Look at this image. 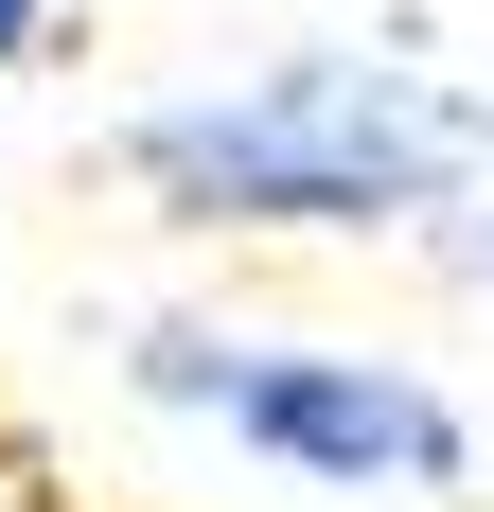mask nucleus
<instances>
[{
    "label": "nucleus",
    "mask_w": 494,
    "mask_h": 512,
    "mask_svg": "<svg viewBox=\"0 0 494 512\" xmlns=\"http://www.w3.org/2000/svg\"><path fill=\"white\" fill-rule=\"evenodd\" d=\"M124 159L195 230H406L459 177H494V106L371 71V53H300V71H247L212 106H159Z\"/></svg>",
    "instance_id": "f257e3e1"
},
{
    "label": "nucleus",
    "mask_w": 494,
    "mask_h": 512,
    "mask_svg": "<svg viewBox=\"0 0 494 512\" xmlns=\"http://www.w3.org/2000/svg\"><path fill=\"white\" fill-rule=\"evenodd\" d=\"M159 407H212L247 460L318 477V495H442L459 477V407L406 389L371 354H283V336H159L142 354Z\"/></svg>",
    "instance_id": "f03ea898"
},
{
    "label": "nucleus",
    "mask_w": 494,
    "mask_h": 512,
    "mask_svg": "<svg viewBox=\"0 0 494 512\" xmlns=\"http://www.w3.org/2000/svg\"><path fill=\"white\" fill-rule=\"evenodd\" d=\"M36 18H53V0H0V53H36Z\"/></svg>",
    "instance_id": "7ed1b4c3"
},
{
    "label": "nucleus",
    "mask_w": 494,
    "mask_h": 512,
    "mask_svg": "<svg viewBox=\"0 0 494 512\" xmlns=\"http://www.w3.org/2000/svg\"><path fill=\"white\" fill-rule=\"evenodd\" d=\"M0 512H53V495H36V477H18V460H0Z\"/></svg>",
    "instance_id": "20e7f679"
},
{
    "label": "nucleus",
    "mask_w": 494,
    "mask_h": 512,
    "mask_svg": "<svg viewBox=\"0 0 494 512\" xmlns=\"http://www.w3.org/2000/svg\"><path fill=\"white\" fill-rule=\"evenodd\" d=\"M477 283H494V230H477Z\"/></svg>",
    "instance_id": "39448f33"
}]
</instances>
